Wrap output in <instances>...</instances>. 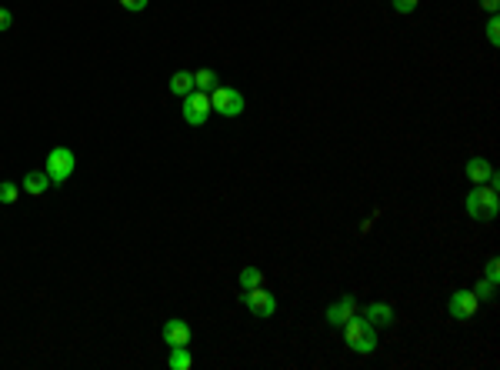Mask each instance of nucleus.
<instances>
[{"mask_svg": "<svg viewBox=\"0 0 500 370\" xmlns=\"http://www.w3.org/2000/svg\"><path fill=\"white\" fill-rule=\"evenodd\" d=\"M490 174H494V167H490L487 157H470V160H467V180H470L474 187H477V184H487Z\"/></svg>", "mask_w": 500, "mask_h": 370, "instance_id": "11", "label": "nucleus"}, {"mask_svg": "<svg viewBox=\"0 0 500 370\" xmlns=\"http://www.w3.org/2000/svg\"><path fill=\"white\" fill-rule=\"evenodd\" d=\"M474 297H477V300H494V297H497V283H490L487 277L477 281L474 283Z\"/></svg>", "mask_w": 500, "mask_h": 370, "instance_id": "17", "label": "nucleus"}, {"mask_svg": "<svg viewBox=\"0 0 500 370\" xmlns=\"http://www.w3.org/2000/svg\"><path fill=\"white\" fill-rule=\"evenodd\" d=\"M194 90H204V94H210V90H217V74H214L210 67H204V70H197V74H194Z\"/></svg>", "mask_w": 500, "mask_h": 370, "instance_id": "15", "label": "nucleus"}, {"mask_svg": "<svg viewBox=\"0 0 500 370\" xmlns=\"http://www.w3.org/2000/svg\"><path fill=\"white\" fill-rule=\"evenodd\" d=\"M170 94H177V97L194 94V74H190V70H177V74L170 77Z\"/></svg>", "mask_w": 500, "mask_h": 370, "instance_id": "13", "label": "nucleus"}, {"mask_svg": "<svg viewBox=\"0 0 500 370\" xmlns=\"http://www.w3.org/2000/svg\"><path fill=\"white\" fill-rule=\"evenodd\" d=\"M484 277H487L490 283L500 281V261H497V257H490V261H487V271H484Z\"/></svg>", "mask_w": 500, "mask_h": 370, "instance_id": "21", "label": "nucleus"}, {"mask_svg": "<svg viewBox=\"0 0 500 370\" xmlns=\"http://www.w3.org/2000/svg\"><path fill=\"white\" fill-rule=\"evenodd\" d=\"M364 317H367L374 327H391L397 317H393V310L387 304H370L367 310H364Z\"/></svg>", "mask_w": 500, "mask_h": 370, "instance_id": "12", "label": "nucleus"}, {"mask_svg": "<svg viewBox=\"0 0 500 370\" xmlns=\"http://www.w3.org/2000/svg\"><path fill=\"white\" fill-rule=\"evenodd\" d=\"M240 300H244V307H247V310L257 317V320H267V317H273V310H277V300H273V294H271V290H263V287L244 290V294H240Z\"/></svg>", "mask_w": 500, "mask_h": 370, "instance_id": "5", "label": "nucleus"}, {"mask_svg": "<svg viewBox=\"0 0 500 370\" xmlns=\"http://www.w3.org/2000/svg\"><path fill=\"white\" fill-rule=\"evenodd\" d=\"M74 151L70 147H54V151L47 153V177H50V184H64L67 177L74 174Z\"/></svg>", "mask_w": 500, "mask_h": 370, "instance_id": "4", "label": "nucleus"}, {"mask_svg": "<svg viewBox=\"0 0 500 370\" xmlns=\"http://www.w3.org/2000/svg\"><path fill=\"white\" fill-rule=\"evenodd\" d=\"M477 297H474V290H454L450 294V300H447V310H450V317L454 320H470V317L477 314Z\"/></svg>", "mask_w": 500, "mask_h": 370, "instance_id": "7", "label": "nucleus"}, {"mask_svg": "<svg viewBox=\"0 0 500 370\" xmlns=\"http://www.w3.org/2000/svg\"><path fill=\"white\" fill-rule=\"evenodd\" d=\"M194 357H190V350L187 347H170V357H167V367L170 370H190Z\"/></svg>", "mask_w": 500, "mask_h": 370, "instance_id": "14", "label": "nucleus"}, {"mask_svg": "<svg viewBox=\"0 0 500 370\" xmlns=\"http://www.w3.org/2000/svg\"><path fill=\"white\" fill-rule=\"evenodd\" d=\"M210 110L220 114V117H240V114H244V94L234 87L210 90Z\"/></svg>", "mask_w": 500, "mask_h": 370, "instance_id": "3", "label": "nucleus"}, {"mask_svg": "<svg viewBox=\"0 0 500 370\" xmlns=\"http://www.w3.org/2000/svg\"><path fill=\"white\" fill-rule=\"evenodd\" d=\"M254 287H261V271L257 267H244L240 271V290H254Z\"/></svg>", "mask_w": 500, "mask_h": 370, "instance_id": "16", "label": "nucleus"}, {"mask_svg": "<svg viewBox=\"0 0 500 370\" xmlns=\"http://www.w3.org/2000/svg\"><path fill=\"white\" fill-rule=\"evenodd\" d=\"M350 314H357V300L354 297H340L337 304H330L327 307V324H334V327H344V320H347Z\"/></svg>", "mask_w": 500, "mask_h": 370, "instance_id": "9", "label": "nucleus"}, {"mask_svg": "<svg viewBox=\"0 0 500 370\" xmlns=\"http://www.w3.org/2000/svg\"><path fill=\"white\" fill-rule=\"evenodd\" d=\"M11 23H13V13L0 7V33H4V31H11Z\"/></svg>", "mask_w": 500, "mask_h": 370, "instance_id": "23", "label": "nucleus"}, {"mask_svg": "<svg viewBox=\"0 0 500 370\" xmlns=\"http://www.w3.org/2000/svg\"><path fill=\"white\" fill-rule=\"evenodd\" d=\"M344 340H347V347L357 350V354H374V350H377V327L370 324L367 317L350 314L347 320H344Z\"/></svg>", "mask_w": 500, "mask_h": 370, "instance_id": "1", "label": "nucleus"}, {"mask_svg": "<svg viewBox=\"0 0 500 370\" xmlns=\"http://www.w3.org/2000/svg\"><path fill=\"white\" fill-rule=\"evenodd\" d=\"M480 7H484L487 13H497L500 11V0H480Z\"/></svg>", "mask_w": 500, "mask_h": 370, "instance_id": "24", "label": "nucleus"}, {"mask_svg": "<svg viewBox=\"0 0 500 370\" xmlns=\"http://www.w3.org/2000/svg\"><path fill=\"white\" fill-rule=\"evenodd\" d=\"M417 4H420V0H391V7L397 13H413L417 11Z\"/></svg>", "mask_w": 500, "mask_h": 370, "instance_id": "20", "label": "nucleus"}, {"mask_svg": "<svg viewBox=\"0 0 500 370\" xmlns=\"http://www.w3.org/2000/svg\"><path fill=\"white\" fill-rule=\"evenodd\" d=\"M207 117H210V94L204 90H194L184 97V120L190 127H204Z\"/></svg>", "mask_w": 500, "mask_h": 370, "instance_id": "6", "label": "nucleus"}, {"mask_svg": "<svg viewBox=\"0 0 500 370\" xmlns=\"http://www.w3.org/2000/svg\"><path fill=\"white\" fill-rule=\"evenodd\" d=\"M161 337L167 347H190V327H187V320H167Z\"/></svg>", "mask_w": 500, "mask_h": 370, "instance_id": "8", "label": "nucleus"}, {"mask_svg": "<svg viewBox=\"0 0 500 370\" xmlns=\"http://www.w3.org/2000/svg\"><path fill=\"white\" fill-rule=\"evenodd\" d=\"M147 4H151V0H120V7H124V11H143V7H147Z\"/></svg>", "mask_w": 500, "mask_h": 370, "instance_id": "22", "label": "nucleus"}, {"mask_svg": "<svg viewBox=\"0 0 500 370\" xmlns=\"http://www.w3.org/2000/svg\"><path fill=\"white\" fill-rule=\"evenodd\" d=\"M487 40H490V47H500V17L497 13H490V21H487Z\"/></svg>", "mask_w": 500, "mask_h": 370, "instance_id": "19", "label": "nucleus"}, {"mask_svg": "<svg viewBox=\"0 0 500 370\" xmlns=\"http://www.w3.org/2000/svg\"><path fill=\"white\" fill-rule=\"evenodd\" d=\"M17 197H21V187H17V184H11V180H4V184H0V204H13Z\"/></svg>", "mask_w": 500, "mask_h": 370, "instance_id": "18", "label": "nucleus"}, {"mask_svg": "<svg viewBox=\"0 0 500 370\" xmlns=\"http://www.w3.org/2000/svg\"><path fill=\"white\" fill-rule=\"evenodd\" d=\"M467 214L474 220H494L500 214V197H497V187L490 184H477L474 190L467 194Z\"/></svg>", "mask_w": 500, "mask_h": 370, "instance_id": "2", "label": "nucleus"}, {"mask_svg": "<svg viewBox=\"0 0 500 370\" xmlns=\"http://www.w3.org/2000/svg\"><path fill=\"white\" fill-rule=\"evenodd\" d=\"M50 187H54V184H50L47 170H27V177H23L21 190H27V194H33V197H40V194H47Z\"/></svg>", "mask_w": 500, "mask_h": 370, "instance_id": "10", "label": "nucleus"}]
</instances>
